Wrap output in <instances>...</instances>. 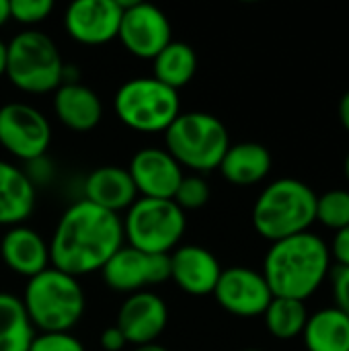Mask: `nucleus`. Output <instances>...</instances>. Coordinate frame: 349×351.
I'll return each instance as SVG.
<instances>
[{
	"label": "nucleus",
	"instance_id": "obj_18",
	"mask_svg": "<svg viewBox=\"0 0 349 351\" xmlns=\"http://www.w3.org/2000/svg\"><path fill=\"white\" fill-rule=\"evenodd\" d=\"M56 117L72 132H91L103 119V103L99 95L80 82H66L53 90Z\"/></svg>",
	"mask_w": 349,
	"mask_h": 351
},
{
	"label": "nucleus",
	"instance_id": "obj_31",
	"mask_svg": "<svg viewBox=\"0 0 349 351\" xmlns=\"http://www.w3.org/2000/svg\"><path fill=\"white\" fill-rule=\"evenodd\" d=\"M329 251H331V259H335L339 267H349V226L335 232V239Z\"/></svg>",
	"mask_w": 349,
	"mask_h": 351
},
{
	"label": "nucleus",
	"instance_id": "obj_5",
	"mask_svg": "<svg viewBox=\"0 0 349 351\" xmlns=\"http://www.w3.org/2000/svg\"><path fill=\"white\" fill-rule=\"evenodd\" d=\"M167 152L183 167L195 173H210L220 167L230 136L226 125L212 113L185 111L165 132Z\"/></svg>",
	"mask_w": 349,
	"mask_h": 351
},
{
	"label": "nucleus",
	"instance_id": "obj_32",
	"mask_svg": "<svg viewBox=\"0 0 349 351\" xmlns=\"http://www.w3.org/2000/svg\"><path fill=\"white\" fill-rule=\"evenodd\" d=\"M99 343H101V348L105 351H121L125 346H130L128 339L123 337V333H121L115 325L107 327V329L101 333Z\"/></svg>",
	"mask_w": 349,
	"mask_h": 351
},
{
	"label": "nucleus",
	"instance_id": "obj_8",
	"mask_svg": "<svg viewBox=\"0 0 349 351\" xmlns=\"http://www.w3.org/2000/svg\"><path fill=\"white\" fill-rule=\"evenodd\" d=\"M121 222L128 247L152 255H171L187 228L185 212L173 199L152 197H138Z\"/></svg>",
	"mask_w": 349,
	"mask_h": 351
},
{
	"label": "nucleus",
	"instance_id": "obj_3",
	"mask_svg": "<svg viewBox=\"0 0 349 351\" xmlns=\"http://www.w3.org/2000/svg\"><path fill=\"white\" fill-rule=\"evenodd\" d=\"M25 313L39 333H70L84 315L86 298L78 278L56 267L27 280L23 298Z\"/></svg>",
	"mask_w": 349,
	"mask_h": 351
},
{
	"label": "nucleus",
	"instance_id": "obj_37",
	"mask_svg": "<svg viewBox=\"0 0 349 351\" xmlns=\"http://www.w3.org/2000/svg\"><path fill=\"white\" fill-rule=\"evenodd\" d=\"M344 171H346V179L349 181V152H348V156H346V165H344Z\"/></svg>",
	"mask_w": 349,
	"mask_h": 351
},
{
	"label": "nucleus",
	"instance_id": "obj_25",
	"mask_svg": "<svg viewBox=\"0 0 349 351\" xmlns=\"http://www.w3.org/2000/svg\"><path fill=\"white\" fill-rule=\"evenodd\" d=\"M265 327L267 331L282 341L294 339L302 335L306 321H309V311L304 302L300 300H290V298H272L269 306L263 313Z\"/></svg>",
	"mask_w": 349,
	"mask_h": 351
},
{
	"label": "nucleus",
	"instance_id": "obj_35",
	"mask_svg": "<svg viewBox=\"0 0 349 351\" xmlns=\"http://www.w3.org/2000/svg\"><path fill=\"white\" fill-rule=\"evenodd\" d=\"M6 74V43L0 39V78Z\"/></svg>",
	"mask_w": 349,
	"mask_h": 351
},
{
	"label": "nucleus",
	"instance_id": "obj_28",
	"mask_svg": "<svg viewBox=\"0 0 349 351\" xmlns=\"http://www.w3.org/2000/svg\"><path fill=\"white\" fill-rule=\"evenodd\" d=\"M8 10H10V21L23 23V25H37L51 14L53 2L51 0H12L8 2Z\"/></svg>",
	"mask_w": 349,
	"mask_h": 351
},
{
	"label": "nucleus",
	"instance_id": "obj_22",
	"mask_svg": "<svg viewBox=\"0 0 349 351\" xmlns=\"http://www.w3.org/2000/svg\"><path fill=\"white\" fill-rule=\"evenodd\" d=\"M309 351H349V319L335 306L309 315L302 331Z\"/></svg>",
	"mask_w": 349,
	"mask_h": 351
},
{
	"label": "nucleus",
	"instance_id": "obj_12",
	"mask_svg": "<svg viewBox=\"0 0 349 351\" xmlns=\"http://www.w3.org/2000/svg\"><path fill=\"white\" fill-rule=\"evenodd\" d=\"M212 294L226 313L241 319L263 317L274 298L263 274L249 267L222 269Z\"/></svg>",
	"mask_w": 349,
	"mask_h": 351
},
{
	"label": "nucleus",
	"instance_id": "obj_36",
	"mask_svg": "<svg viewBox=\"0 0 349 351\" xmlns=\"http://www.w3.org/2000/svg\"><path fill=\"white\" fill-rule=\"evenodd\" d=\"M134 351H169L167 348L158 346V343H148V346H138L134 348Z\"/></svg>",
	"mask_w": 349,
	"mask_h": 351
},
{
	"label": "nucleus",
	"instance_id": "obj_33",
	"mask_svg": "<svg viewBox=\"0 0 349 351\" xmlns=\"http://www.w3.org/2000/svg\"><path fill=\"white\" fill-rule=\"evenodd\" d=\"M339 119H341V125L346 128V132H349V90L339 101Z\"/></svg>",
	"mask_w": 349,
	"mask_h": 351
},
{
	"label": "nucleus",
	"instance_id": "obj_2",
	"mask_svg": "<svg viewBox=\"0 0 349 351\" xmlns=\"http://www.w3.org/2000/svg\"><path fill=\"white\" fill-rule=\"evenodd\" d=\"M331 271V251L327 243L302 232L278 243H272L263 259V278L274 298L309 300Z\"/></svg>",
	"mask_w": 349,
	"mask_h": 351
},
{
	"label": "nucleus",
	"instance_id": "obj_11",
	"mask_svg": "<svg viewBox=\"0 0 349 351\" xmlns=\"http://www.w3.org/2000/svg\"><path fill=\"white\" fill-rule=\"evenodd\" d=\"M103 282L123 294L144 292L148 286H158L171 278L169 255H152L134 247H121L101 269Z\"/></svg>",
	"mask_w": 349,
	"mask_h": 351
},
{
	"label": "nucleus",
	"instance_id": "obj_7",
	"mask_svg": "<svg viewBox=\"0 0 349 351\" xmlns=\"http://www.w3.org/2000/svg\"><path fill=\"white\" fill-rule=\"evenodd\" d=\"M113 109L125 128L142 134H156L167 132L181 113V101L177 90L156 78L138 76L125 80L117 88Z\"/></svg>",
	"mask_w": 349,
	"mask_h": 351
},
{
	"label": "nucleus",
	"instance_id": "obj_6",
	"mask_svg": "<svg viewBox=\"0 0 349 351\" xmlns=\"http://www.w3.org/2000/svg\"><path fill=\"white\" fill-rule=\"evenodd\" d=\"M64 60L56 41L37 29H25L6 43V78L27 95H45L62 84Z\"/></svg>",
	"mask_w": 349,
	"mask_h": 351
},
{
	"label": "nucleus",
	"instance_id": "obj_17",
	"mask_svg": "<svg viewBox=\"0 0 349 351\" xmlns=\"http://www.w3.org/2000/svg\"><path fill=\"white\" fill-rule=\"evenodd\" d=\"M0 255L4 265L23 276L33 278L49 267V245L29 226H12L0 241Z\"/></svg>",
	"mask_w": 349,
	"mask_h": 351
},
{
	"label": "nucleus",
	"instance_id": "obj_21",
	"mask_svg": "<svg viewBox=\"0 0 349 351\" xmlns=\"http://www.w3.org/2000/svg\"><path fill=\"white\" fill-rule=\"evenodd\" d=\"M218 171L222 177L239 187H251L261 183L272 171V154L259 142L230 144Z\"/></svg>",
	"mask_w": 349,
	"mask_h": 351
},
{
	"label": "nucleus",
	"instance_id": "obj_26",
	"mask_svg": "<svg viewBox=\"0 0 349 351\" xmlns=\"http://www.w3.org/2000/svg\"><path fill=\"white\" fill-rule=\"evenodd\" d=\"M317 220L335 232L349 226L348 189H331L323 195H317Z\"/></svg>",
	"mask_w": 349,
	"mask_h": 351
},
{
	"label": "nucleus",
	"instance_id": "obj_20",
	"mask_svg": "<svg viewBox=\"0 0 349 351\" xmlns=\"http://www.w3.org/2000/svg\"><path fill=\"white\" fill-rule=\"evenodd\" d=\"M35 210L33 179L19 167L0 160V226H21Z\"/></svg>",
	"mask_w": 349,
	"mask_h": 351
},
{
	"label": "nucleus",
	"instance_id": "obj_30",
	"mask_svg": "<svg viewBox=\"0 0 349 351\" xmlns=\"http://www.w3.org/2000/svg\"><path fill=\"white\" fill-rule=\"evenodd\" d=\"M333 298L335 308H339L349 319V267L333 269Z\"/></svg>",
	"mask_w": 349,
	"mask_h": 351
},
{
	"label": "nucleus",
	"instance_id": "obj_9",
	"mask_svg": "<svg viewBox=\"0 0 349 351\" xmlns=\"http://www.w3.org/2000/svg\"><path fill=\"white\" fill-rule=\"evenodd\" d=\"M121 21L117 37L121 45L140 60H154L171 41L173 29L169 16L148 2H121Z\"/></svg>",
	"mask_w": 349,
	"mask_h": 351
},
{
	"label": "nucleus",
	"instance_id": "obj_29",
	"mask_svg": "<svg viewBox=\"0 0 349 351\" xmlns=\"http://www.w3.org/2000/svg\"><path fill=\"white\" fill-rule=\"evenodd\" d=\"M29 351H86L72 333H35Z\"/></svg>",
	"mask_w": 349,
	"mask_h": 351
},
{
	"label": "nucleus",
	"instance_id": "obj_1",
	"mask_svg": "<svg viewBox=\"0 0 349 351\" xmlns=\"http://www.w3.org/2000/svg\"><path fill=\"white\" fill-rule=\"evenodd\" d=\"M123 243L119 214L80 199L68 206L56 224L49 243V263L74 278L88 276L101 271Z\"/></svg>",
	"mask_w": 349,
	"mask_h": 351
},
{
	"label": "nucleus",
	"instance_id": "obj_16",
	"mask_svg": "<svg viewBox=\"0 0 349 351\" xmlns=\"http://www.w3.org/2000/svg\"><path fill=\"white\" fill-rule=\"evenodd\" d=\"M171 278L177 288L191 296H208L214 292L222 267L218 257L200 245H179L169 255Z\"/></svg>",
	"mask_w": 349,
	"mask_h": 351
},
{
	"label": "nucleus",
	"instance_id": "obj_10",
	"mask_svg": "<svg viewBox=\"0 0 349 351\" xmlns=\"http://www.w3.org/2000/svg\"><path fill=\"white\" fill-rule=\"evenodd\" d=\"M51 142L47 117L27 103H6L0 107V146L19 160H39Z\"/></svg>",
	"mask_w": 349,
	"mask_h": 351
},
{
	"label": "nucleus",
	"instance_id": "obj_34",
	"mask_svg": "<svg viewBox=\"0 0 349 351\" xmlns=\"http://www.w3.org/2000/svg\"><path fill=\"white\" fill-rule=\"evenodd\" d=\"M10 21V10H8V0H0V27H4Z\"/></svg>",
	"mask_w": 349,
	"mask_h": 351
},
{
	"label": "nucleus",
	"instance_id": "obj_14",
	"mask_svg": "<svg viewBox=\"0 0 349 351\" xmlns=\"http://www.w3.org/2000/svg\"><path fill=\"white\" fill-rule=\"evenodd\" d=\"M138 195L152 199H173L183 175L181 165L165 148L138 150L128 167Z\"/></svg>",
	"mask_w": 349,
	"mask_h": 351
},
{
	"label": "nucleus",
	"instance_id": "obj_27",
	"mask_svg": "<svg viewBox=\"0 0 349 351\" xmlns=\"http://www.w3.org/2000/svg\"><path fill=\"white\" fill-rule=\"evenodd\" d=\"M173 202L183 212L204 208L210 202V185H208V181L204 177H200V175L183 177L177 191H175V195H173Z\"/></svg>",
	"mask_w": 349,
	"mask_h": 351
},
{
	"label": "nucleus",
	"instance_id": "obj_15",
	"mask_svg": "<svg viewBox=\"0 0 349 351\" xmlns=\"http://www.w3.org/2000/svg\"><path fill=\"white\" fill-rule=\"evenodd\" d=\"M169 308L167 302L152 292H136L123 300L117 313L115 327L123 333L132 346L154 343L156 337L167 329Z\"/></svg>",
	"mask_w": 349,
	"mask_h": 351
},
{
	"label": "nucleus",
	"instance_id": "obj_23",
	"mask_svg": "<svg viewBox=\"0 0 349 351\" xmlns=\"http://www.w3.org/2000/svg\"><path fill=\"white\" fill-rule=\"evenodd\" d=\"M152 62V78H156L158 82L167 84L177 93L179 88L187 86L197 72L195 49L185 41H171Z\"/></svg>",
	"mask_w": 349,
	"mask_h": 351
},
{
	"label": "nucleus",
	"instance_id": "obj_13",
	"mask_svg": "<svg viewBox=\"0 0 349 351\" xmlns=\"http://www.w3.org/2000/svg\"><path fill=\"white\" fill-rule=\"evenodd\" d=\"M121 6L117 0H76L64 12L66 33L82 45H105L117 37Z\"/></svg>",
	"mask_w": 349,
	"mask_h": 351
},
{
	"label": "nucleus",
	"instance_id": "obj_19",
	"mask_svg": "<svg viewBox=\"0 0 349 351\" xmlns=\"http://www.w3.org/2000/svg\"><path fill=\"white\" fill-rule=\"evenodd\" d=\"M86 202L119 214L123 210H128L136 199H138V191L134 187V181L128 173V169L121 167H99L95 169L86 179H84V197Z\"/></svg>",
	"mask_w": 349,
	"mask_h": 351
},
{
	"label": "nucleus",
	"instance_id": "obj_4",
	"mask_svg": "<svg viewBox=\"0 0 349 351\" xmlns=\"http://www.w3.org/2000/svg\"><path fill=\"white\" fill-rule=\"evenodd\" d=\"M315 220L317 193L292 177L272 181L253 206V226L272 243L309 232Z\"/></svg>",
	"mask_w": 349,
	"mask_h": 351
},
{
	"label": "nucleus",
	"instance_id": "obj_38",
	"mask_svg": "<svg viewBox=\"0 0 349 351\" xmlns=\"http://www.w3.org/2000/svg\"><path fill=\"white\" fill-rule=\"evenodd\" d=\"M243 351H261V350H243Z\"/></svg>",
	"mask_w": 349,
	"mask_h": 351
},
{
	"label": "nucleus",
	"instance_id": "obj_24",
	"mask_svg": "<svg viewBox=\"0 0 349 351\" xmlns=\"http://www.w3.org/2000/svg\"><path fill=\"white\" fill-rule=\"evenodd\" d=\"M35 329L19 296L0 292V351H29Z\"/></svg>",
	"mask_w": 349,
	"mask_h": 351
}]
</instances>
